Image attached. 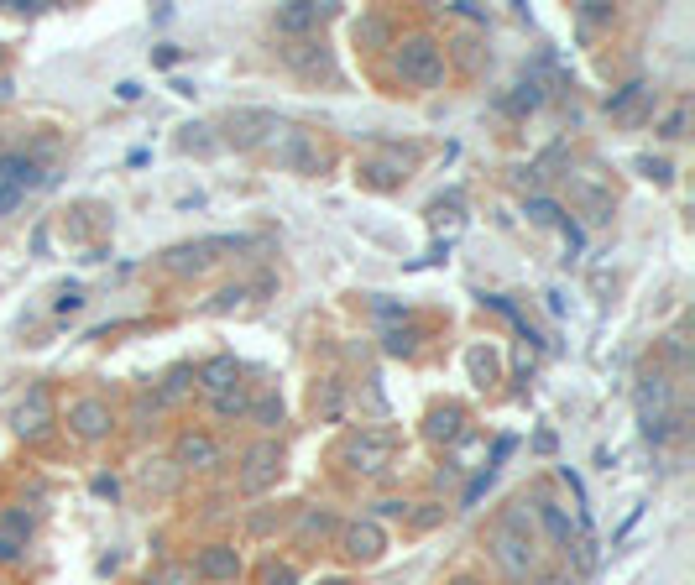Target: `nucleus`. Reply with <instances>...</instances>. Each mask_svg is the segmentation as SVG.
Returning a JSON list of instances; mask_svg holds the SVG:
<instances>
[{
  "label": "nucleus",
  "mask_w": 695,
  "mask_h": 585,
  "mask_svg": "<svg viewBox=\"0 0 695 585\" xmlns=\"http://www.w3.org/2000/svg\"><path fill=\"white\" fill-rule=\"evenodd\" d=\"M398 74L419 89H434L445 79V48L434 37H403L398 42Z\"/></svg>",
  "instance_id": "obj_2"
},
{
  "label": "nucleus",
  "mask_w": 695,
  "mask_h": 585,
  "mask_svg": "<svg viewBox=\"0 0 695 585\" xmlns=\"http://www.w3.org/2000/svg\"><path fill=\"white\" fill-rule=\"evenodd\" d=\"M178 460H189V465H210V460H215V444L204 439V434H183V439H178Z\"/></svg>",
  "instance_id": "obj_12"
},
{
  "label": "nucleus",
  "mask_w": 695,
  "mask_h": 585,
  "mask_svg": "<svg viewBox=\"0 0 695 585\" xmlns=\"http://www.w3.org/2000/svg\"><path fill=\"white\" fill-rule=\"evenodd\" d=\"M351 460H356V471H366V476L382 471V465L392 460V439H387V434H366V439H356V444H351Z\"/></svg>",
  "instance_id": "obj_8"
},
{
  "label": "nucleus",
  "mask_w": 695,
  "mask_h": 585,
  "mask_svg": "<svg viewBox=\"0 0 695 585\" xmlns=\"http://www.w3.org/2000/svg\"><path fill=\"white\" fill-rule=\"evenodd\" d=\"M486 554H492V565L507 575V580H528L539 565V554H534V533H528V518H523V507H513L507 518L492 528V538H486Z\"/></svg>",
  "instance_id": "obj_1"
},
{
  "label": "nucleus",
  "mask_w": 695,
  "mask_h": 585,
  "mask_svg": "<svg viewBox=\"0 0 695 585\" xmlns=\"http://www.w3.org/2000/svg\"><path fill=\"white\" fill-rule=\"evenodd\" d=\"M539 518H544V528H549V538H554V544H570V538H575V528H570V512H565L560 502H539Z\"/></svg>",
  "instance_id": "obj_11"
},
{
  "label": "nucleus",
  "mask_w": 695,
  "mask_h": 585,
  "mask_svg": "<svg viewBox=\"0 0 695 585\" xmlns=\"http://www.w3.org/2000/svg\"><path fill=\"white\" fill-rule=\"evenodd\" d=\"M215 413H220V418H230V413H246V397H241L236 387H230V392H220V397H215Z\"/></svg>",
  "instance_id": "obj_17"
},
{
  "label": "nucleus",
  "mask_w": 695,
  "mask_h": 585,
  "mask_svg": "<svg viewBox=\"0 0 695 585\" xmlns=\"http://www.w3.org/2000/svg\"><path fill=\"white\" fill-rule=\"evenodd\" d=\"M267 131H277V121H272V115H262V110L230 115V142H236V147H257Z\"/></svg>",
  "instance_id": "obj_7"
},
{
  "label": "nucleus",
  "mask_w": 695,
  "mask_h": 585,
  "mask_svg": "<svg viewBox=\"0 0 695 585\" xmlns=\"http://www.w3.org/2000/svg\"><path fill=\"white\" fill-rule=\"evenodd\" d=\"M230 246H236V241H199V246H178V251H173V267H178V272H189V267H194V272H204V267L215 262V251H230Z\"/></svg>",
  "instance_id": "obj_9"
},
{
  "label": "nucleus",
  "mask_w": 695,
  "mask_h": 585,
  "mask_svg": "<svg viewBox=\"0 0 695 585\" xmlns=\"http://www.w3.org/2000/svg\"><path fill=\"white\" fill-rule=\"evenodd\" d=\"M142 585H157V580H142Z\"/></svg>",
  "instance_id": "obj_25"
},
{
  "label": "nucleus",
  "mask_w": 695,
  "mask_h": 585,
  "mask_svg": "<svg viewBox=\"0 0 695 585\" xmlns=\"http://www.w3.org/2000/svg\"><path fill=\"white\" fill-rule=\"evenodd\" d=\"M283 136H272V157L283 162V168H298V173H319V147H314V136L309 131H298V126H277Z\"/></svg>",
  "instance_id": "obj_3"
},
{
  "label": "nucleus",
  "mask_w": 695,
  "mask_h": 585,
  "mask_svg": "<svg viewBox=\"0 0 695 585\" xmlns=\"http://www.w3.org/2000/svg\"><path fill=\"white\" fill-rule=\"evenodd\" d=\"M335 16V6H314V0H298V6L277 11V32H314Z\"/></svg>",
  "instance_id": "obj_6"
},
{
  "label": "nucleus",
  "mask_w": 695,
  "mask_h": 585,
  "mask_svg": "<svg viewBox=\"0 0 695 585\" xmlns=\"http://www.w3.org/2000/svg\"><path fill=\"white\" fill-rule=\"evenodd\" d=\"M455 429H460V413H439L434 418V434L439 439H455Z\"/></svg>",
  "instance_id": "obj_19"
},
{
  "label": "nucleus",
  "mask_w": 695,
  "mask_h": 585,
  "mask_svg": "<svg viewBox=\"0 0 695 585\" xmlns=\"http://www.w3.org/2000/svg\"><path fill=\"white\" fill-rule=\"evenodd\" d=\"M539 585H570V580H560V575H544Z\"/></svg>",
  "instance_id": "obj_23"
},
{
  "label": "nucleus",
  "mask_w": 695,
  "mask_h": 585,
  "mask_svg": "<svg viewBox=\"0 0 695 585\" xmlns=\"http://www.w3.org/2000/svg\"><path fill=\"white\" fill-rule=\"evenodd\" d=\"M42 413H48V397L37 392V397H32V408H21V413H16V429H21V434L37 429V418H42Z\"/></svg>",
  "instance_id": "obj_16"
},
{
  "label": "nucleus",
  "mask_w": 695,
  "mask_h": 585,
  "mask_svg": "<svg viewBox=\"0 0 695 585\" xmlns=\"http://www.w3.org/2000/svg\"><path fill=\"white\" fill-rule=\"evenodd\" d=\"M68 424H74L79 439H105L110 434V403H100V397H79L74 408H68Z\"/></svg>",
  "instance_id": "obj_4"
},
{
  "label": "nucleus",
  "mask_w": 695,
  "mask_h": 585,
  "mask_svg": "<svg viewBox=\"0 0 695 585\" xmlns=\"http://www.w3.org/2000/svg\"><path fill=\"white\" fill-rule=\"evenodd\" d=\"M194 575H204V580H236L241 575V554L230 544H204L194 554Z\"/></svg>",
  "instance_id": "obj_5"
},
{
  "label": "nucleus",
  "mask_w": 695,
  "mask_h": 585,
  "mask_svg": "<svg viewBox=\"0 0 695 585\" xmlns=\"http://www.w3.org/2000/svg\"><path fill=\"white\" fill-rule=\"evenodd\" d=\"M607 16H612V6H596V0L586 6V21H607Z\"/></svg>",
  "instance_id": "obj_21"
},
{
  "label": "nucleus",
  "mask_w": 695,
  "mask_h": 585,
  "mask_svg": "<svg viewBox=\"0 0 695 585\" xmlns=\"http://www.w3.org/2000/svg\"><path fill=\"white\" fill-rule=\"evenodd\" d=\"M230 387H236V361H210V366H204V392H230Z\"/></svg>",
  "instance_id": "obj_13"
},
{
  "label": "nucleus",
  "mask_w": 695,
  "mask_h": 585,
  "mask_svg": "<svg viewBox=\"0 0 695 585\" xmlns=\"http://www.w3.org/2000/svg\"><path fill=\"white\" fill-rule=\"evenodd\" d=\"M345 554H351V559H377V554H382V533H377L372 523L345 528Z\"/></svg>",
  "instance_id": "obj_10"
},
{
  "label": "nucleus",
  "mask_w": 695,
  "mask_h": 585,
  "mask_svg": "<svg viewBox=\"0 0 695 585\" xmlns=\"http://www.w3.org/2000/svg\"><path fill=\"white\" fill-rule=\"evenodd\" d=\"M450 585H476V580H471V575H460V580H450Z\"/></svg>",
  "instance_id": "obj_24"
},
{
  "label": "nucleus",
  "mask_w": 695,
  "mask_h": 585,
  "mask_svg": "<svg viewBox=\"0 0 695 585\" xmlns=\"http://www.w3.org/2000/svg\"><path fill=\"white\" fill-rule=\"evenodd\" d=\"M267 585H293V570H267Z\"/></svg>",
  "instance_id": "obj_22"
},
{
  "label": "nucleus",
  "mask_w": 695,
  "mask_h": 585,
  "mask_svg": "<svg viewBox=\"0 0 695 585\" xmlns=\"http://www.w3.org/2000/svg\"><path fill=\"white\" fill-rule=\"evenodd\" d=\"M560 215H565V209L554 204V199H528V220H539V225H554Z\"/></svg>",
  "instance_id": "obj_14"
},
{
  "label": "nucleus",
  "mask_w": 695,
  "mask_h": 585,
  "mask_svg": "<svg viewBox=\"0 0 695 585\" xmlns=\"http://www.w3.org/2000/svg\"><path fill=\"white\" fill-rule=\"evenodd\" d=\"M272 460H277V450H272V444H262V450L251 455V476H246V486H257V481L272 471Z\"/></svg>",
  "instance_id": "obj_15"
},
{
  "label": "nucleus",
  "mask_w": 695,
  "mask_h": 585,
  "mask_svg": "<svg viewBox=\"0 0 695 585\" xmlns=\"http://www.w3.org/2000/svg\"><path fill=\"white\" fill-rule=\"evenodd\" d=\"M21 554H27V544H21V538H11V533H0V565H16Z\"/></svg>",
  "instance_id": "obj_18"
},
{
  "label": "nucleus",
  "mask_w": 695,
  "mask_h": 585,
  "mask_svg": "<svg viewBox=\"0 0 695 585\" xmlns=\"http://www.w3.org/2000/svg\"><path fill=\"white\" fill-rule=\"evenodd\" d=\"M21 199H27V194H16V189H6V183H0V215H11Z\"/></svg>",
  "instance_id": "obj_20"
}]
</instances>
